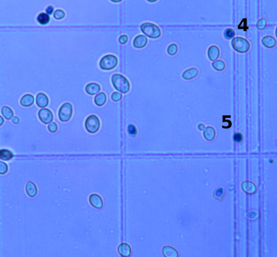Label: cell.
I'll return each mask as SVG.
<instances>
[{"mask_svg":"<svg viewBox=\"0 0 277 257\" xmlns=\"http://www.w3.org/2000/svg\"><path fill=\"white\" fill-rule=\"evenodd\" d=\"M111 83L115 90L120 93L126 94L130 90V83L128 79L123 75L115 74L111 76Z\"/></svg>","mask_w":277,"mask_h":257,"instance_id":"1","label":"cell"},{"mask_svg":"<svg viewBox=\"0 0 277 257\" xmlns=\"http://www.w3.org/2000/svg\"><path fill=\"white\" fill-rule=\"evenodd\" d=\"M118 59L113 54H107L103 57L99 61L100 69L104 71H110L114 69L117 66Z\"/></svg>","mask_w":277,"mask_h":257,"instance_id":"2","label":"cell"},{"mask_svg":"<svg viewBox=\"0 0 277 257\" xmlns=\"http://www.w3.org/2000/svg\"><path fill=\"white\" fill-rule=\"evenodd\" d=\"M86 130L91 134H95L99 131L100 127V121L99 117L94 114L88 116L84 123Z\"/></svg>","mask_w":277,"mask_h":257,"instance_id":"3","label":"cell"},{"mask_svg":"<svg viewBox=\"0 0 277 257\" xmlns=\"http://www.w3.org/2000/svg\"><path fill=\"white\" fill-rule=\"evenodd\" d=\"M141 29L145 35H146L150 38H158L161 35L160 28L152 23H143L141 26Z\"/></svg>","mask_w":277,"mask_h":257,"instance_id":"4","label":"cell"},{"mask_svg":"<svg viewBox=\"0 0 277 257\" xmlns=\"http://www.w3.org/2000/svg\"><path fill=\"white\" fill-rule=\"evenodd\" d=\"M73 107L70 102H65L60 107L58 112L59 120L62 122H68L72 118Z\"/></svg>","mask_w":277,"mask_h":257,"instance_id":"5","label":"cell"},{"mask_svg":"<svg viewBox=\"0 0 277 257\" xmlns=\"http://www.w3.org/2000/svg\"><path fill=\"white\" fill-rule=\"evenodd\" d=\"M232 46L233 49L239 53L247 52L250 48V44L246 39L237 37L232 41Z\"/></svg>","mask_w":277,"mask_h":257,"instance_id":"6","label":"cell"},{"mask_svg":"<svg viewBox=\"0 0 277 257\" xmlns=\"http://www.w3.org/2000/svg\"><path fill=\"white\" fill-rule=\"evenodd\" d=\"M39 117L43 124H48L53 121V114L48 109H42L39 112Z\"/></svg>","mask_w":277,"mask_h":257,"instance_id":"7","label":"cell"},{"mask_svg":"<svg viewBox=\"0 0 277 257\" xmlns=\"http://www.w3.org/2000/svg\"><path fill=\"white\" fill-rule=\"evenodd\" d=\"M101 90V86L100 84L95 82H91L86 85L85 91L87 94L89 95H96Z\"/></svg>","mask_w":277,"mask_h":257,"instance_id":"8","label":"cell"},{"mask_svg":"<svg viewBox=\"0 0 277 257\" xmlns=\"http://www.w3.org/2000/svg\"><path fill=\"white\" fill-rule=\"evenodd\" d=\"M148 39L143 35H139L134 39L133 41V46L136 48H142L147 45Z\"/></svg>","mask_w":277,"mask_h":257,"instance_id":"9","label":"cell"},{"mask_svg":"<svg viewBox=\"0 0 277 257\" xmlns=\"http://www.w3.org/2000/svg\"><path fill=\"white\" fill-rule=\"evenodd\" d=\"M89 201L93 207L100 209L103 205V202L101 197L97 194H92L90 196Z\"/></svg>","mask_w":277,"mask_h":257,"instance_id":"10","label":"cell"},{"mask_svg":"<svg viewBox=\"0 0 277 257\" xmlns=\"http://www.w3.org/2000/svg\"><path fill=\"white\" fill-rule=\"evenodd\" d=\"M36 102L39 107L43 108L47 106L49 103V99L47 95L43 93H40L36 96Z\"/></svg>","mask_w":277,"mask_h":257,"instance_id":"11","label":"cell"},{"mask_svg":"<svg viewBox=\"0 0 277 257\" xmlns=\"http://www.w3.org/2000/svg\"><path fill=\"white\" fill-rule=\"evenodd\" d=\"M107 96L104 92L98 93L94 97V103L98 107H102L106 103Z\"/></svg>","mask_w":277,"mask_h":257,"instance_id":"12","label":"cell"},{"mask_svg":"<svg viewBox=\"0 0 277 257\" xmlns=\"http://www.w3.org/2000/svg\"><path fill=\"white\" fill-rule=\"evenodd\" d=\"M241 187H242V189L243 190V192H245L246 193L248 194L255 193L257 190L256 186L255 185V184L250 181L244 182L241 184Z\"/></svg>","mask_w":277,"mask_h":257,"instance_id":"13","label":"cell"},{"mask_svg":"<svg viewBox=\"0 0 277 257\" xmlns=\"http://www.w3.org/2000/svg\"><path fill=\"white\" fill-rule=\"evenodd\" d=\"M220 55V50L218 48L215 46H210L208 50V56L210 61H213L218 58Z\"/></svg>","mask_w":277,"mask_h":257,"instance_id":"14","label":"cell"},{"mask_svg":"<svg viewBox=\"0 0 277 257\" xmlns=\"http://www.w3.org/2000/svg\"><path fill=\"white\" fill-rule=\"evenodd\" d=\"M118 251L122 257H128L131 252V249L128 244L122 243L118 246Z\"/></svg>","mask_w":277,"mask_h":257,"instance_id":"15","label":"cell"},{"mask_svg":"<svg viewBox=\"0 0 277 257\" xmlns=\"http://www.w3.org/2000/svg\"><path fill=\"white\" fill-rule=\"evenodd\" d=\"M262 44L267 48H272L276 44V40L273 36H266L261 40Z\"/></svg>","mask_w":277,"mask_h":257,"instance_id":"16","label":"cell"},{"mask_svg":"<svg viewBox=\"0 0 277 257\" xmlns=\"http://www.w3.org/2000/svg\"><path fill=\"white\" fill-rule=\"evenodd\" d=\"M198 74V70L196 68H192L185 71L183 74L182 77L184 79L189 80L192 79Z\"/></svg>","mask_w":277,"mask_h":257,"instance_id":"17","label":"cell"},{"mask_svg":"<svg viewBox=\"0 0 277 257\" xmlns=\"http://www.w3.org/2000/svg\"><path fill=\"white\" fill-rule=\"evenodd\" d=\"M163 255L167 257H177L178 253L175 248L170 246H165L162 250Z\"/></svg>","mask_w":277,"mask_h":257,"instance_id":"18","label":"cell"},{"mask_svg":"<svg viewBox=\"0 0 277 257\" xmlns=\"http://www.w3.org/2000/svg\"><path fill=\"white\" fill-rule=\"evenodd\" d=\"M34 97L32 95L27 94L22 97L21 99V104L23 106L28 107L31 106L34 102Z\"/></svg>","mask_w":277,"mask_h":257,"instance_id":"19","label":"cell"},{"mask_svg":"<svg viewBox=\"0 0 277 257\" xmlns=\"http://www.w3.org/2000/svg\"><path fill=\"white\" fill-rule=\"evenodd\" d=\"M203 135L206 140L211 141L215 136V131L212 127H207L204 131Z\"/></svg>","mask_w":277,"mask_h":257,"instance_id":"20","label":"cell"},{"mask_svg":"<svg viewBox=\"0 0 277 257\" xmlns=\"http://www.w3.org/2000/svg\"><path fill=\"white\" fill-rule=\"evenodd\" d=\"M26 192L31 197H34L37 193V188L34 183L31 182L27 183L26 185Z\"/></svg>","mask_w":277,"mask_h":257,"instance_id":"21","label":"cell"},{"mask_svg":"<svg viewBox=\"0 0 277 257\" xmlns=\"http://www.w3.org/2000/svg\"><path fill=\"white\" fill-rule=\"evenodd\" d=\"M37 21L41 25H47L50 22V18L47 14L40 13L37 17Z\"/></svg>","mask_w":277,"mask_h":257,"instance_id":"22","label":"cell"},{"mask_svg":"<svg viewBox=\"0 0 277 257\" xmlns=\"http://www.w3.org/2000/svg\"><path fill=\"white\" fill-rule=\"evenodd\" d=\"M13 157V154L10 151L7 150H0V159L5 160H9Z\"/></svg>","mask_w":277,"mask_h":257,"instance_id":"23","label":"cell"},{"mask_svg":"<svg viewBox=\"0 0 277 257\" xmlns=\"http://www.w3.org/2000/svg\"><path fill=\"white\" fill-rule=\"evenodd\" d=\"M127 132L130 137H135L137 134V128L133 124H129L127 126Z\"/></svg>","mask_w":277,"mask_h":257,"instance_id":"24","label":"cell"},{"mask_svg":"<svg viewBox=\"0 0 277 257\" xmlns=\"http://www.w3.org/2000/svg\"><path fill=\"white\" fill-rule=\"evenodd\" d=\"M2 113L3 116L7 119H10L13 116V112L8 107H3L2 108Z\"/></svg>","mask_w":277,"mask_h":257,"instance_id":"25","label":"cell"},{"mask_svg":"<svg viewBox=\"0 0 277 257\" xmlns=\"http://www.w3.org/2000/svg\"><path fill=\"white\" fill-rule=\"evenodd\" d=\"M213 67L218 71H221L223 70L225 67V63L222 61H217L212 64Z\"/></svg>","mask_w":277,"mask_h":257,"instance_id":"26","label":"cell"},{"mask_svg":"<svg viewBox=\"0 0 277 257\" xmlns=\"http://www.w3.org/2000/svg\"><path fill=\"white\" fill-rule=\"evenodd\" d=\"M234 31L232 28H227L224 32V36L226 39L230 40L235 36Z\"/></svg>","mask_w":277,"mask_h":257,"instance_id":"27","label":"cell"},{"mask_svg":"<svg viewBox=\"0 0 277 257\" xmlns=\"http://www.w3.org/2000/svg\"><path fill=\"white\" fill-rule=\"evenodd\" d=\"M122 97H123V95L121 93L115 91V92H113L112 94H111L110 98L113 102H118L121 101Z\"/></svg>","mask_w":277,"mask_h":257,"instance_id":"28","label":"cell"},{"mask_svg":"<svg viewBox=\"0 0 277 257\" xmlns=\"http://www.w3.org/2000/svg\"><path fill=\"white\" fill-rule=\"evenodd\" d=\"M224 195V190L222 187H220L214 192V196L215 199L221 200Z\"/></svg>","mask_w":277,"mask_h":257,"instance_id":"29","label":"cell"},{"mask_svg":"<svg viewBox=\"0 0 277 257\" xmlns=\"http://www.w3.org/2000/svg\"><path fill=\"white\" fill-rule=\"evenodd\" d=\"M177 50H178L177 46L175 44H173L170 45L168 48L167 52L168 53V54L173 56V55L176 54L177 52Z\"/></svg>","mask_w":277,"mask_h":257,"instance_id":"30","label":"cell"},{"mask_svg":"<svg viewBox=\"0 0 277 257\" xmlns=\"http://www.w3.org/2000/svg\"><path fill=\"white\" fill-rule=\"evenodd\" d=\"M65 16V13L62 10L58 9V10H56V11L54 12V18L55 19L61 20V19H63Z\"/></svg>","mask_w":277,"mask_h":257,"instance_id":"31","label":"cell"},{"mask_svg":"<svg viewBox=\"0 0 277 257\" xmlns=\"http://www.w3.org/2000/svg\"><path fill=\"white\" fill-rule=\"evenodd\" d=\"M267 25V21L265 19H261L259 20L257 23V28L259 30H263L266 27Z\"/></svg>","mask_w":277,"mask_h":257,"instance_id":"32","label":"cell"},{"mask_svg":"<svg viewBox=\"0 0 277 257\" xmlns=\"http://www.w3.org/2000/svg\"><path fill=\"white\" fill-rule=\"evenodd\" d=\"M233 140L235 142L239 143L243 140V135L241 133L237 132V133H235L233 135Z\"/></svg>","mask_w":277,"mask_h":257,"instance_id":"33","label":"cell"},{"mask_svg":"<svg viewBox=\"0 0 277 257\" xmlns=\"http://www.w3.org/2000/svg\"><path fill=\"white\" fill-rule=\"evenodd\" d=\"M48 128L51 132L55 133L58 130V125L55 122H51L48 126Z\"/></svg>","mask_w":277,"mask_h":257,"instance_id":"34","label":"cell"},{"mask_svg":"<svg viewBox=\"0 0 277 257\" xmlns=\"http://www.w3.org/2000/svg\"><path fill=\"white\" fill-rule=\"evenodd\" d=\"M8 170L7 165L5 162L0 161V174L3 175L6 173Z\"/></svg>","mask_w":277,"mask_h":257,"instance_id":"35","label":"cell"},{"mask_svg":"<svg viewBox=\"0 0 277 257\" xmlns=\"http://www.w3.org/2000/svg\"><path fill=\"white\" fill-rule=\"evenodd\" d=\"M118 41L120 44L124 45L128 41V37L126 35H122L118 39Z\"/></svg>","mask_w":277,"mask_h":257,"instance_id":"36","label":"cell"},{"mask_svg":"<svg viewBox=\"0 0 277 257\" xmlns=\"http://www.w3.org/2000/svg\"><path fill=\"white\" fill-rule=\"evenodd\" d=\"M46 13H47V14L51 15L53 13V11H54V7L52 6H48L46 10Z\"/></svg>","mask_w":277,"mask_h":257,"instance_id":"37","label":"cell"},{"mask_svg":"<svg viewBox=\"0 0 277 257\" xmlns=\"http://www.w3.org/2000/svg\"><path fill=\"white\" fill-rule=\"evenodd\" d=\"M12 121H13V122L14 123H15V124H18L19 121H20V120H19V118H18V117L15 116V117H13V120H12Z\"/></svg>","mask_w":277,"mask_h":257,"instance_id":"38","label":"cell"},{"mask_svg":"<svg viewBox=\"0 0 277 257\" xmlns=\"http://www.w3.org/2000/svg\"><path fill=\"white\" fill-rule=\"evenodd\" d=\"M198 128L200 130H202L205 128V126L203 124H200L198 126Z\"/></svg>","mask_w":277,"mask_h":257,"instance_id":"39","label":"cell"},{"mask_svg":"<svg viewBox=\"0 0 277 257\" xmlns=\"http://www.w3.org/2000/svg\"><path fill=\"white\" fill-rule=\"evenodd\" d=\"M3 122H4V120L1 116H0V126H1Z\"/></svg>","mask_w":277,"mask_h":257,"instance_id":"40","label":"cell"},{"mask_svg":"<svg viewBox=\"0 0 277 257\" xmlns=\"http://www.w3.org/2000/svg\"><path fill=\"white\" fill-rule=\"evenodd\" d=\"M111 1H112L113 2L118 3L121 2L122 0H110Z\"/></svg>","mask_w":277,"mask_h":257,"instance_id":"41","label":"cell"},{"mask_svg":"<svg viewBox=\"0 0 277 257\" xmlns=\"http://www.w3.org/2000/svg\"><path fill=\"white\" fill-rule=\"evenodd\" d=\"M148 2H155L156 1H157V0H147Z\"/></svg>","mask_w":277,"mask_h":257,"instance_id":"42","label":"cell"}]
</instances>
